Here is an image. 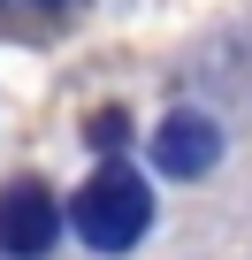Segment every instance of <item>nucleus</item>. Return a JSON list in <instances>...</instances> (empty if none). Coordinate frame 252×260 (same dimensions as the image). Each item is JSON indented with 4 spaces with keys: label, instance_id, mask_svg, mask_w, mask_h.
<instances>
[{
    "label": "nucleus",
    "instance_id": "obj_3",
    "mask_svg": "<svg viewBox=\"0 0 252 260\" xmlns=\"http://www.w3.org/2000/svg\"><path fill=\"white\" fill-rule=\"evenodd\" d=\"M153 161H161L168 176H206V169L222 161V130H214L199 107H184V115H168V122H161Z\"/></svg>",
    "mask_w": 252,
    "mask_h": 260
},
{
    "label": "nucleus",
    "instance_id": "obj_2",
    "mask_svg": "<svg viewBox=\"0 0 252 260\" xmlns=\"http://www.w3.org/2000/svg\"><path fill=\"white\" fill-rule=\"evenodd\" d=\"M61 237V207L39 176H16L8 191H0V252H16V260H39L46 245Z\"/></svg>",
    "mask_w": 252,
    "mask_h": 260
},
{
    "label": "nucleus",
    "instance_id": "obj_4",
    "mask_svg": "<svg viewBox=\"0 0 252 260\" xmlns=\"http://www.w3.org/2000/svg\"><path fill=\"white\" fill-rule=\"evenodd\" d=\"M54 16H69V0H0V23H16V31H39Z\"/></svg>",
    "mask_w": 252,
    "mask_h": 260
},
{
    "label": "nucleus",
    "instance_id": "obj_1",
    "mask_svg": "<svg viewBox=\"0 0 252 260\" xmlns=\"http://www.w3.org/2000/svg\"><path fill=\"white\" fill-rule=\"evenodd\" d=\"M146 214H153V199H146L138 169H122V161H107V169L69 199V222H77V237H84L92 252H130V245L146 237Z\"/></svg>",
    "mask_w": 252,
    "mask_h": 260
}]
</instances>
